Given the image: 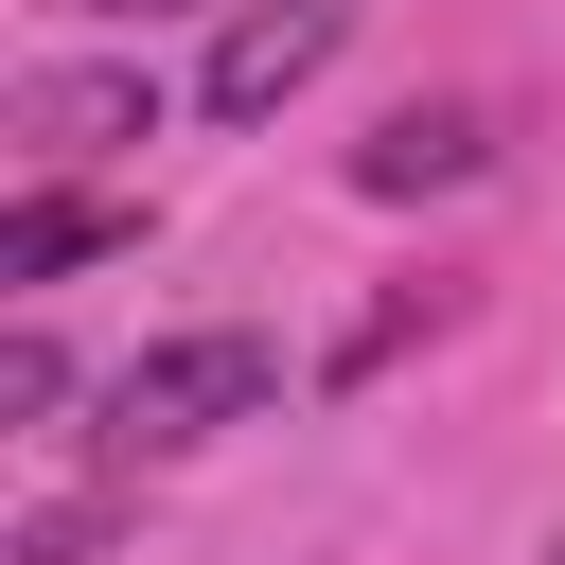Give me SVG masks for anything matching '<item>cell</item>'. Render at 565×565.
<instances>
[{
	"label": "cell",
	"instance_id": "6da1fadb",
	"mask_svg": "<svg viewBox=\"0 0 565 565\" xmlns=\"http://www.w3.org/2000/svg\"><path fill=\"white\" fill-rule=\"evenodd\" d=\"M282 406V353L265 335H159V353H124L106 371V459H177V441H212V424H265Z\"/></svg>",
	"mask_w": 565,
	"mask_h": 565
},
{
	"label": "cell",
	"instance_id": "7a4b0ae2",
	"mask_svg": "<svg viewBox=\"0 0 565 565\" xmlns=\"http://www.w3.org/2000/svg\"><path fill=\"white\" fill-rule=\"evenodd\" d=\"M335 35H353V0H247L230 35H212V71H194V106L212 124H282L318 71H335Z\"/></svg>",
	"mask_w": 565,
	"mask_h": 565
},
{
	"label": "cell",
	"instance_id": "3957f363",
	"mask_svg": "<svg viewBox=\"0 0 565 565\" xmlns=\"http://www.w3.org/2000/svg\"><path fill=\"white\" fill-rule=\"evenodd\" d=\"M35 159H88V141H141L159 124V88L141 71H18V106H0Z\"/></svg>",
	"mask_w": 565,
	"mask_h": 565
},
{
	"label": "cell",
	"instance_id": "277c9868",
	"mask_svg": "<svg viewBox=\"0 0 565 565\" xmlns=\"http://www.w3.org/2000/svg\"><path fill=\"white\" fill-rule=\"evenodd\" d=\"M441 177H477V106H388L353 141V194H441Z\"/></svg>",
	"mask_w": 565,
	"mask_h": 565
},
{
	"label": "cell",
	"instance_id": "5b68a950",
	"mask_svg": "<svg viewBox=\"0 0 565 565\" xmlns=\"http://www.w3.org/2000/svg\"><path fill=\"white\" fill-rule=\"evenodd\" d=\"M141 212L124 194H18L0 212V282H53V265H88V247H124Z\"/></svg>",
	"mask_w": 565,
	"mask_h": 565
},
{
	"label": "cell",
	"instance_id": "8992f818",
	"mask_svg": "<svg viewBox=\"0 0 565 565\" xmlns=\"http://www.w3.org/2000/svg\"><path fill=\"white\" fill-rule=\"evenodd\" d=\"M88 18H159V0H88Z\"/></svg>",
	"mask_w": 565,
	"mask_h": 565
},
{
	"label": "cell",
	"instance_id": "52a82bcc",
	"mask_svg": "<svg viewBox=\"0 0 565 565\" xmlns=\"http://www.w3.org/2000/svg\"><path fill=\"white\" fill-rule=\"evenodd\" d=\"M547 565H565V547H547Z\"/></svg>",
	"mask_w": 565,
	"mask_h": 565
}]
</instances>
